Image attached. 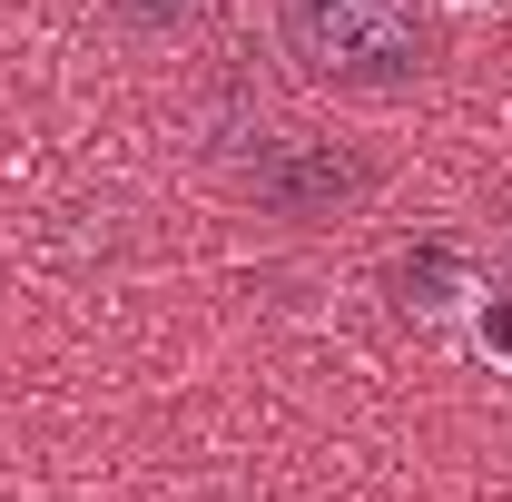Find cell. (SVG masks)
<instances>
[{
	"instance_id": "obj_1",
	"label": "cell",
	"mask_w": 512,
	"mask_h": 502,
	"mask_svg": "<svg viewBox=\"0 0 512 502\" xmlns=\"http://www.w3.org/2000/svg\"><path fill=\"white\" fill-rule=\"evenodd\" d=\"M276 40L306 79L335 89H404L434 60L424 0H276Z\"/></svg>"
},
{
	"instance_id": "obj_2",
	"label": "cell",
	"mask_w": 512,
	"mask_h": 502,
	"mask_svg": "<svg viewBox=\"0 0 512 502\" xmlns=\"http://www.w3.org/2000/svg\"><path fill=\"white\" fill-rule=\"evenodd\" d=\"M247 197L266 217H286V227H316V217H345L355 197H375V158L365 148H345V138H316V128H286V138H266L247 168Z\"/></svg>"
},
{
	"instance_id": "obj_3",
	"label": "cell",
	"mask_w": 512,
	"mask_h": 502,
	"mask_svg": "<svg viewBox=\"0 0 512 502\" xmlns=\"http://www.w3.org/2000/svg\"><path fill=\"white\" fill-rule=\"evenodd\" d=\"M109 10H119L138 40H178V30H197V20H207V0H109Z\"/></svg>"
},
{
	"instance_id": "obj_4",
	"label": "cell",
	"mask_w": 512,
	"mask_h": 502,
	"mask_svg": "<svg viewBox=\"0 0 512 502\" xmlns=\"http://www.w3.org/2000/svg\"><path fill=\"white\" fill-rule=\"evenodd\" d=\"M493 276H503V286H512V227H503V247H493Z\"/></svg>"
}]
</instances>
